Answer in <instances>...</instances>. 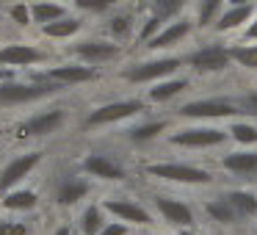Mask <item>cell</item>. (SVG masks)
<instances>
[{
	"label": "cell",
	"instance_id": "5b68a950",
	"mask_svg": "<svg viewBox=\"0 0 257 235\" xmlns=\"http://www.w3.org/2000/svg\"><path fill=\"white\" fill-rule=\"evenodd\" d=\"M227 139V133L218 128H194V130H180L174 133V144L183 147H210V144H221Z\"/></svg>",
	"mask_w": 257,
	"mask_h": 235
},
{
	"label": "cell",
	"instance_id": "74e56055",
	"mask_svg": "<svg viewBox=\"0 0 257 235\" xmlns=\"http://www.w3.org/2000/svg\"><path fill=\"white\" fill-rule=\"evenodd\" d=\"M243 108H246L249 113H257V94H249V97H246V100H243Z\"/></svg>",
	"mask_w": 257,
	"mask_h": 235
},
{
	"label": "cell",
	"instance_id": "4316f807",
	"mask_svg": "<svg viewBox=\"0 0 257 235\" xmlns=\"http://www.w3.org/2000/svg\"><path fill=\"white\" fill-rule=\"evenodd\" d=\"M229 58H235L246 69H257V47H232Z\"/></svg>",
	"mask_w": 257,
	"mask_h": 235
},
{
	"label": "cell",
	"instance_id": "2e32d148",
	"mask_svg": "<svg viewBox=\"0 0 257 235\" xmlns=\"http://www.w3.org/2000/svg\"><path fill=\"white\" fill-rule=\"evenodd\" d=\"M224 169L235 174H254L257 172V152H232L224 158Z\"/></svg>",
	"mask_w": 257,
	"mask_h": 235
},
{
	"label": "cell",
	"instance_id": "603a6c76",
	"mask_svg": "<svg viewBox=\"0 0 257 235\" xmlns=\"http://www.w3.org/2000/svg\"><path fill=\"white\" fill-rule=\"evenodd\" d=\"M64 14L61 6H56V3H36L34 9H31V17L36 20V23H56L58 17Z\"/></svg>",
	"mask_w": 257,
	"mask_h": 235
},
{
	"label": "cell",
	"instance_id": "9c48e42d",
	"mask_svg": "<svg viewBox=\"0 0 257 235\" xmlns=\"http://www.w3.org/2000/svg\"><path fill=\"white\" fill-rule=\"evenodd\" d=\"M75 53L86 61H105V58H113L119 53V45H111V42H100V39H89V42H80L75 45Z\"/></svg>",
	"mask_w": 257,
	"mask_h": 235
},
{
	"label": "cell",
	"instance_id": "b9f144b4",
	"mask_svg": "<svg viewBox=\"0 0 257 235\" xmlns=\"http://www.w3.org/2000/svg\"><path fill=\"white\" fill-rule=\"evenodd\" d=\"M183 235H191V232H183Z\"/></svg>",
	"mask_w": 257,
	"mask_h": 235
},
{
	"label": "cell",
	"instance_id": "e575fe53",
	"mask_svg": "<svg viewBox=\"0 0 257 235\" xmlns=\"http://www.w3.org/2000/svg\"><path fill=\"white\" fill-rule=\"evenodd\" d=\"M12 20H14L17 25H28V23H31L28 9H25V6H14V9H12Z\"/></svg>",
	"mask_w": 257,
	"mask_h": 235
},
{
	"label": "cell",
	"instance_id": "f546056e",
	"mask_svg": "<svg viewBox=\"0 0 257 235\" xmlns=\"http://www.w3.org/2000/svg\"><path fill=\"white\" fill-rule=\"evenodd\" d=\"M229 133L235 136V141H243V144H254L257 141V128H251V125H232Z\"/></svg>",
	"mask_w": 257,
	"mask_h": 235
},
{
	"label": "cell",
	"instance_id": "30bf717a",
	"mask_svg": "<svg viewBox=\"0 0 257 235\" xmlns=\"http://www.w3.org/2000/svg\"><path fill=\"white\" fill-rule=\"evenodd\" d=\"M105 210H111L113 216L124 218V221H133V224H150V213L144 210L141 205H136V202H127V199H108L105 202Z\"/></svg>",
	"mask_w": 257,
	"mask_h": 235
},
{
	"label": "cell",
	"instance_id": "6da1fadb",
	"mask_svg": "<svg viewBox=\"0 0 257 235\" xmlns=\"http://www.w3.org/2000/svg\"><path fill=\"white\" fill-rule=\"evenodd\" d=\"M56 89H61V86H56V83H14V80H6V83H0V105L39 100L45 94H53Z\"/></svg>",
	"mask_w": 257,
	"mask_h": 235
},
{
	"label": "cell",
	"instance_id": "ffe728a7",
	"mask_svg": "<svg viewBox=\"0 0 257 235\" xmlns=\"http://www.w3.org/2000/svg\"><path fill=\"white\" fill-rule=\"evenodd\" d=\"M227 199H229V205L238 210V216H254L257 213V196L246 194V191H235V194L227 196Z\"/></svg>",
	"mask_w": 257,
	"mask_h": 235
},
{
	"label": "cell",
	"instance_id": "52a82bcc",
	"mask_svg": "<svg viewBox=\"0 0 257 235\" xmlns=\"http://www.w3.org/2000/svg\"><path fill=\"white\" fill-rule=\"evenodd\" d=\"M188 61H191V67L202 69V72H221V69L229 64V53L224 50V47L213 45V47H205V50L194 53Z\"/></svg>",
	"mask_w": 257,
	"mask_h": 235
},
{
	"label": "cell",
	"instance_id": "836d02e7",
	"mask_svg": "<svg viewBox=\"0 0 257 235\" xmlns=\"http://www.w3.org/2000/svg\"><path fill=\"white\" fill-rule=\"evenodd\" d=\"M25 224H12V221H0V235H25Z\"/></svg>",
	"mask_w": 257,
	"mask_h": 235
},
{
	"label": "cell",
	"instance_id": "7c38bea8",
	"mask_svg": "<svg viewBox=\"0 0 257 235\" xmlns=\"http://www.w3.org/2000/svg\"><path fill=\"white\" fill-rule=\"evenodd\" d=\"M158 210L163 213V218L172 224H180V227H185V224L194 221V213H191V207H185L183 202H174V199H166V196H158L155 199Z\"/></svg>",
	"mask_w": 257,
	"mask_h": 235
},
{
	"label": "cell",
	"instance_id": "4fadbf2b",
	"mask_svg": "<svg viewBox=\"0 0 257 235\" xmlns=\"http://www.w3.org/2000/svg\"><path fill=\"white\" fill-rule=\"evenodd\" d=\"M86 194H89V185L78 177H61L56 185V202L58 205H72V202H78L80 196H86Z\"/></svg>",
	"mask_w": 257,
	"mask_h": 235
},
{
	"label": "cell",
	"instance_id": "8992f818",
	"mask_svg": "<svg viewBox=\"0 0 257 235\" xmlns=\"http://www.w3.org/2000/svg\"><path fill=\"white\" fill-rule=\"evenodd\" d=\"M39 161H42L39 152H28V155H23V158H14V161L0 172V191H6V188H12L14 183H20Z\"/></svg>",
	"mask_w": 257,
	"mask_h": 235
},
{
	"label": "cell",
	"instance_id": "277c9868",
	"mask_svg": "<svg viewBox=\"0 0 257 235\" xmlns=\"http://www.w3.org/2000/svg\"><path fill=\"white\" fill-rule=\"evenodd\" d=\"M238 108L232 102L224 100H199V102H188L180 108L183 116H205V119H221V116H232Z\"/></svg>",
	"mask_w": 257,
	"mask_h": 235
},
{
	"label": "cell",
	"instance_id": "ac0fdd59",
	"mask_svg": "<svg viewBox=\"0 0 257 235\" xmlns=\"http://www.w3.org/2000/svg\"><path fill=\"white\" fill-rule=\"evenodd\" d=\"M188 31H191V23H174L172 28H166L163 34L152 36L147 47H152V50H158V47H169V45H174V42L183 39V36L188 34Z\"/></svg>",
	"mask_w": 257,
	"mask_h": 235
},
{
	"label": "cell",
	"instance_id": "d6986e66",
	"mask_svg": "<svg viewBox=\"0 0 257 235\" xmlns=\"http://www.w3.org/2000/svg\"><path fill=\"white\" fill-rule=\"evenodd\" d=\"M205 210H207V216H210L213 221H221V224H232V221H238V210H235V207L229 205L227 196H224V199H213V202H207Z\"/></svg>",
	"mask_w": 257,
	"mask_h": 235
},
{
	"label": "cell",
	"instance_id": "d590c367",
	"mask_svg": "<svg viewBox=\"0 0 257 235\" xmlns=\"http://www.w3.org/2000/svg\"><path fill=\"white\" fill-rule=\"evenodd\" d=\"M158 25H161V17H152V20H147V23H144V31H141V42L152 39V34L158 31Z\"/></svg>",
	"mask_w": 257,
	"mask_h": 235
},
{
	"label": "cell",
	"instance_id": "83f0119b",
	"mask_svg": "<svg viewBox=\"0 0 257 235\" xmlns=\"http://www.w3.org/2000/svg\"><path fill=\"white\" fill-rule=\"evenodd\" d=\"M163 128H166L163 122L141 125V128H133V130H130V139H133V141H150V139H155L158 133H163Z\"/></svg>",
	"mask_w": 257,
	"mask_h": 235
},
{
	"label": "cell",
	"instance_id": "f35d334b",
	"mask_svg": "<svg viewBox=\"0 0 257 235\" xmlns=\"http://www.w3.org/2000/svg\"><path fill=\"white\" fill-rule=\"evenodd\" d=\"M246 36H249V39H257V23H254V25H249V31H246Z\"/></svg>",
	"mask_w": 257,
	"mask_h": 235
},
{
	"label": "cell",
	"instance_id": "ab89813d",
	"mask_svg": "<svg viewBox=\"0 0 257 235\" xmlns=\"http://www.w3.org/2000/svg\"><path fill=\"white\" fill-rule=\"evenodd\" d=\"M53 235H72V232H69L67 227H58V229H56V232H53Z\"/></svg>",
	"mask_w": 257,
	"mask_h": 235
},
{
	"label": "cell",
	"instance_id": "60d3db41",
	"mask_svg": "<svg viewBox=\"0 0 257 235\" xmlns=\"http://www.w3.org/2000/svg\"><path fill=\"white\" fill-rule=\"evenodd\" d=\"M232 6H249V0H229Z\"/></svg>",
	"mask_w": 257,
	"mask_h": 235
},
{
	"label": "cell",
	"instance_id": "ba28073f",
	"mask_svg": "<svg viewBox=\"0 0 257 235\" xmlns=\"http://www.w3.org/2000/svg\"><path fill=\"white\" fill-rule=\"evenodd\" d=\"M141 111V102L127 100V102H111V105H102L97 108L94 113L89 116V125H105V122H116V119L124 116H133V113Z\"/></svg>",
	"mask_w": 257,
	"mask_h": 235
},
{
	"label": "cell",
	"instance_id": "d6a6232c",
	"mask_svg": "<svg viewBox=\"0 0 257 235\" xmlns=\"http://www.w3.org/2000/svg\"><path fill=\"white\" fill-rule=\"evenodd\" d=\"M75 3L80 9H86V12H108L116 0H75Z\"/></svg>",
	"mask_w": 257,
	"mask_h": 235
},
{
	"label": "cell",
	"instance_id": "3957f363",
	"mask_svg": "<svg viewBox=\"0 0 257 235\" xmlns=\"http://www.w3.org/2000/svg\"><path fill=\"white\" fill-rule=\"evenodd\" d=\"M180 67L177 58H161V61H150V64H136L124 72V78L133 80V83H144V80H152V78H163V75L174 72Z\"/></svg>",
	"mask_w": 257,
	"mask_h": 235
},
{
	"label": "cell",
	"instance_id": "4dcf8cb0",
	"mask_svg": "<svg viewBox=\"0 0 257 235\" xmlns=\"http://www.w3.org/2000/svg\"><path fill=\"white\" fill-rule=\"evenodd\" d=\"M221 0H202V9H199V25H210L213 14L218 12Z\"/></svg>",
	"mask_w": 257,
	"mask_h": 235
},
{
	"label": "cell",
	"instance_id": "f1b7e54d",
	"mask_svg": "<svg viewBox=\"0 0 257 235\" xmlns=\"http://www.w3.org/2000/svg\"><path fill=\"white\" fill-rule=\"evenodd\" d=\"M183 6L185 0H155V14L158 17H174Z\"/></svg>",
	"mask_w": 257,
	"mask_h": 235
},
{
	"label": "cell",
	"instance_id": "d4e9b609",
	"mask_svg": "<svg viewBox=\"0 0 257 235\" xmlns=\"http://www.w3.org/2000/svg\"><path fill=\"white\" fill-rule=\"evenodd\" d=\"M78 28H80L78 20H61V23L56 20V23H47V25H45V34L53 36V39H64V36L78 34Z\"/></svg>",
	"mask_w": 257,
	"mask_h": 235
},
{
	"label": "cell",
	"instance_id": "7402d4cb",
	"mask_svg": "<svg viewBox=\"0 0 257 235\" xmlns=\"http://www.w3.org/2000/svg\"><path fill=\"white\" fill-rule=\"evenodd\" d=\"M183 89H185V80H169V83H158L155 89H150V100H155V102L172 100V97H177Z\"/></svg>",
	"mask_w": 257,
	"mask_h": 235
},
{
	"label": "cell",
	"instance_id": "e0dca14e",
	"mask_svg": "<svg viewBox=\"0 0 257 235\" xmlns=\"http://www.w3.org/2000/svg\"><path fill=\"white\" fill-rule=\"evenodd\" d=\"M50 78L58 80V83H80V80L91 78V69L89 67H78V64H67V67L50 69Z\"/></svg>",
	"mask_w": 257,
	"mask_h": 235
},
{
	"label": "cell",
	"instance_id": "9a60e30c",
	"mask_svg": "<svg viewBox=\"0 0 257 235\" xmlns=\"http://www.w3.org/2000/svg\"><path fill=\"white\" fill-rule=\"evenodd\" d=\"M64 122V111H50V113H42V116H34L28 125H25V136H47Z\"/></svg>",
	"mask_w": 257,
	"mask_h": 235
},
{
	"label": "cell",
	"instance_id": "44dd1931",
	"mask_svg": "<svg viewBox=\"0 0 257 235\" xmlns=\"http://www.w3.org/2000/svg\"><path fill=\"white\" fill-rule=\"evenodd\" d=\"M251 17V6H232V12H227L221 20H218V31H229V28H238L240 23Z\"/></svg>",
	"mask_w": 257,
	"mask_h": 235
},
{
	"label": "cell",
	"instance_id": "7a4b0ae2",
	"mask_svg": "<svg viewBox=\"0 0 257 235\" xmlns=\"http://www.w3.org/2000/svg\"><path fill=\"white\" fill-rule=\"evenodd\" d=\"M150 174L163 180H174V183H191V185H202V183H210V174L202 172V169L194 166H185V163H155V166L147 169Z\"/></svg>",
	"mask_w": 257,
	"mask_h": 235
},
{
	"label": "cell",
	"instance_id": "8fae6325",
	"mask_svg": "<svg viewBox=\"0 0 257 235\" xmlns=\"http://www.w3.org/2000/svg\"><path fill=\"white\" fill-rule=\"evenodd\" d=\"M42 53L28 45H9L0 50V64H12V67H28V64L39 61Z\"/></svg>",
	"mask_w": 257,
	"mask_h": 235
},
{
	"label": "cell",
	"instance_id": "1f68e13d",
	"mask_svg": "<svg viewBox=\"0 0 257 235\" xmlns=\"http://www.w3.org/2000/svg\"><path fill=\"white\" fill-rule=\"evenodd\" d=\"M108 31H111L113 36H119V39H122V36H127L130 34V17H127V14H124V17H122V14H119V17H113L111 25H108Z\"/></svg>",
	"mask_w": 257,
	"mask_h": 235
},
{
	"label": "cell",
	"instance_id": "5bb4252c",
	"mask_svg": "<svg viewBox=\"0 0 257 235\" xmlns=\"http://www.w3.org/2000/svg\"><path fill=\"white\" fill-rule=\"evenodd\" d=\"M86 172L97 174V177H105V180L124 177L122 166H119L116 161H111L108 155H89V158H86Z\"/></svg>",
	"mask_w": 257,
	"mask_h": 235
},
{
	"label": "cell",
	"instance_id": "cb8c5ba5",
	"mask_svg": "<svg viewBox=\"0 0 257 235\" xmlns=\"http://www.w3.org/2000/svg\"><path fill=\"white\" fill-rule=\"evenodd\" d=\"M3 205H6L9 210H28V207L36 205V194L34 191H14V194H9L6 199H3Z\"/></svg>",
	"mask_w": 257,
	"mask_h": 235
},
{
	"label": "cell",
	"instance_id": "8d00e7d4",
	"mask_svg": "<svg viewBox=\"0 0 257 235\" xmlns=\"http://www.w3.org/2000/svg\"><path fill=\"white\" fill-rule=\"evenodd\" d=\"M124 232H127V229H124L122 224H111V227H105L100 235H124Z\"/></svg>",
	"mask_w": 257,
	"mask_h": 235
},
{
	"label": "cell",
	"instance_id": "484cf974",
	"mask_svg": "<svg viewBox=\"0 0 257 235\" xmlns=\"http://www.w3.org/2000/svg\"><path fill=\"white\" fill-rule=\"evenodd\" d=\"M80 224H83V232H86V235H100V232H102V213H100V207L91 205L89 210L83 213Z\"/></svg>",
	"mask_w": 257,
	"mask_h": 235
}]
</instances>
